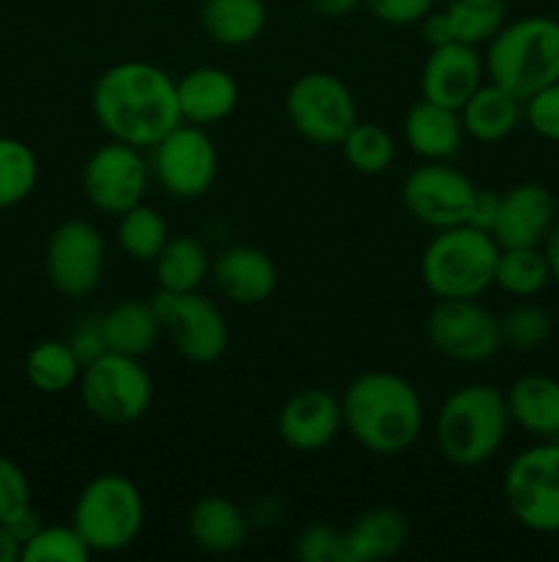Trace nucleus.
Listing matches in <instances>:
<instances>
[{
	"label": "nucleus",
	"instance_id": "f257e3e1",
	"mask_svg": "<svg viewBox=\"0 0 559 562\" xmlns=\"http://www.w3.org/2000/svg\"><path fill=\"white\" fill-rule=\"evenodd\" d=\"M93 115L110 140L153 148L168 132L184 124L175 80L148 60H121L93 86Z\"/></svg>",
	"mask_w": 559,
	"mask_h": 562
},
{
	"label": "nucleus",
	"instance_id": "f03ea898",
	"mask_svg": "<svg viewBox=\"0 0 559 562\" xmlns=\"http://www.w3.org/2000/svg\"><path fill=\"white\" fill-rule=\"evenodd\" d=\"M343 426L365 450L400 456L420 439L425 409L409 379L389 371H367L345 387Z\"/></svg>",
	"mask_w": 559,
	"mask_h": 562
},
{
	"label": "nucleus",
	"instance_id": "7ed1b4c3",
	"mask_svg": "<svg viewBox=\"0 0 559 562\" xmlns=\"http://www.w3.org/2000/svg\"><path fill=\"white\" fill-rule=\"evenodd\" d=\"M510 431L507 401L491 384H464L436 415V442L455 467H480L499 453Z\"/></svg>",
	"mask_w": 559,
	"mask_h": 562
},
{
	"label": "nucleus",
	"instance_id": "20e7f679",
	"mask_svg": "<svg viewBox=\"0 0 559 562\" xmlns=\"http://www.w3.org/2000/svg\"><path fill=\"white\" fill-rule=\"evenodd\" d=\"M488 80L521 102L559 80V22L551 16H524L504 22L488 42Z\"/></svg>",
	"mask_w": 559,
	"mask_h": 562
},
{
	"label": "nucleus",
	"instance_id": "39448f33",
	"mask_svg": "<svg viewBox=\"0 0 559 562\" xmlns=\"http://www.w3.org/2000/svg\"><path fill=\"white\" fill-rule=\"evenodd\" d=\"M499 250L488 231L469 223L436 231L422 252V283L436 300H477L493 285Z\"/></svg>",
	"mask_w": 559,
	"mask_h": 562
},
{
	"label": "nucleus",
	"instance_id": "423d86ee",
	"mask_svg": "<svg viewBox=\"0 0 559 562\" xmlns=\"http://www.w3.org/2000/svg\"><path fill=\"white\" fill-rule=\"evenodd\" d=\"M71 525L93 554H113L132 547L146 525L140 488L118 472L96 475L77 497Z\"/></svg>",
	"mask_w": 559,
	"mask_h": 562
},
{
	"label": "nucleus",
	"instance_id": "0eeeda50",
	"mask_svg": "<svg viewBox=\"0 0 559 562\" xmlns=\"http://www.w3.org/2000/svg\"><path fill=\"white\" fill-rule=\"evenodd\" d=\"M80 395L96 420L107 426H129L151 406L153 382L137 357L104 351L82 368Z\"/></svg>",
	"mask_w": 559,
	"mask_h": 562
},
{
	"label": "nucleus",
	"instance_id": "6e6552de",
	"mask_svg": "<svg viewBox=\"0 0 559 562\" xmlns=\"http://www.w3.org/2000/svg\"><path fill=\"white\" fill-rule=\"evenodd\" d=\"M504 503L521 527L559 532V442L526 448L504 472Z\"/></svg>",
	"mask_w": 559,
	"mask_h": 562
},
{
	"label": "nucleus",
	"instance_id": "1a4fd4ad",
	"mask_svg": "<svg viewBox=\"0 0 559 562\" xmlns=\"http://www.w3.org/2000/svg\"><path fill=\"white\" fill-rule=\"evenodd\" d=\"M285 115L290 126L316 146H340L360 121L354 93L329 71L296 77L285 97Z\"/></svg>",
	"mask_w": 559,
	"mask_h": 562
},
{
	"label": "nucleus",
	"instance_id": "9d476101",
	"mask_svg": "<svg viewBox=\"0 0 559 562\" xmlns=\"http://www.w3.org/2000/svg\"><path fill=\"white\" fill-rule=\"evenodd\" d=\"M153 307L162 322V333L170 335L175 351L192 366H212L228 349V322L223 311L201 291H159Z\"/></svg>",
	"mask_w": 559,
	"mask_h": 562
},
{
	"label": "nucleus",
	"instance_id": "9b49d317",
	"mask_svg": "<svg viewBox=\"0 0 559 562\" xmlns=\"http://www.w3.org/2000/svg\"><path fill=\"white\" fill-rule=\"evenodd\" d=\"M151 170L159 187L179 201H195L212 190L217 179V146L206 126L179 124L151 148Z\"/></svg>",
	"mask_w": 559,
	"mask_h": 562
},
{
	"label": "nucleus",
	"instance_id": "f8f14e48",
	"mask_svg": "<svg viewBox=\"0 0 559 562\" xmlns=\"http://www.w3.org/2000/svg\"><path fill=\"white\" fill-rule=\"evenodd\" d=\"M427 344L453 362H486L502 349L499 318L477 300H438L425 322Z\"/></svg>",
	"mask_w": 559,
	"mask_h": 562
},
{
	"label": "nucleus",
	"instance_id": "ddd939ff",
	"mask_svg": "<svg viewBox=\"0 0 559 562\" xmlns=\"http://www.w3.org/2000/svg\"><path fill=\"white\" fill-rule=\"evenodd\" d=\"M477 187L449 162H425L411 170L400 187L403 206L417 223L433 231L469 223Z\"/></svg>",
	"mask_w": 559,
	"mask_h": 562
},
{
	"label": "nucleus",
	"instance_id": "4468645a",
	"mask_svg": "<svg viewBox=\"0 0 559 562\" xmlns=\"http://www.w3.org/2000/svg\"><path fill=\"white\" fill-rule=\"evenodd\" d=\"M148 187V162L142 148L110 140L88 157L82 168V190L99 212L121 217L132 206L142 203Z\"/></svg>",
	"mask_w": 559,
	"mask_h": 562
},
{
	"label": "nucleus",
	"instance_id": "2eb2a0df",
	"mask_svg": "<svg viewBox=\"0 0 559 562\" xmlns=\"http://www.w3.org/2000/svg\"><path fill=\"white\" fill-rule=\"evenodd\" d=\"M104 236L88 220H66L47 241V278L64 296L80 300L104 274Z\"/></svg>",
	"mask_w": 559,
	"mask_h": 562
},
{
	"label": "nucleus",
	"instance_id": "dca6fc26",
	"mask_svg": "<svg viewBox=\"0 0 559 562\" xmlns=\"http://www.w3.org/2000/svg\"><path fill=\"white\" fill-rule=\"evenodd\" d=\"M554 225H557V201L551 190L535 181H524L499 195V212L491 236L502 250L540 247Z\"/></svg>",
	"mask_w": 559,
	"mask_h": 562
},
{
	"label": "nucleus",
	"instance_id": "f3484780",
	"mask_svg": "<svg viewBox=\"0 0 559 562\" xmlns=\"http://www.w3.org/2000/svg\"><path fill=\"white\" fill-rule=\"evenodd\" d=\"M482 82H486V58H480L477 47L447 42L442 47H431V55L422 66L420 86L422 99L460 110Z\"/></svg>",
	"mask_w": 559,
	"mask_h": 562
},
{
	"label": "nucleus",
	"instance_id": "a211bd4d",
	"mask_svg": "<svg viewBox=\"0 0 559 562\" xmlns=\"http://www.w3.org/2000/svg\"><path fill=\"white\" fill-rule=\"evenodd\" d=\"M340 428H343V406L321 387H307L290 395L277 417L280 439L299 453L323 450L338 437Z\"/></svg>",
	"mask_w": 559,
	"mask_h": 562
},
{
	"label": "nucleus",
	"instance_id": "6ab92c4d",
	"mask_svg": "<svg viewBox=\"0 0 559 562\" xmlns=\"http://www.w3.org/2000/svg\"><path fill=\"white\" fill-rule=\"evenodd\" d=\"M212 278L219 294L236 305H261L277 289V267L252 245H233L219 252L212 263Z\"/></svg>",
	"mask_w": 559,
	"mask_h": 562
},
{
	"label": "nucleus",
	"instance_id": "aec40b11",
	"mask_svg": "<svg viewBox=\"0 0 559 562\" xmlns=\"http://www.w3.org/2000/svg\"><path fill=\"white\" fill-rule=\"evenodd\" d=\"M181 119L195 126H212L228 119L239 104V82L219 66H197L175 80Z\"/></svg>",
	"mask_w": 559,
	"mask_h": 562
},
{
	"label": "nucleus",
	"instance_id": "412c9836",
	"mask_svg": "<svg viewBox=\"0 0 559 562\" xmlns=\"http://www.w3.org/2000/svg\"><path fill=\"white\" fill-rule=\"evenodd\" d=\"M403 137L417 157L427 159V162H449L464 148L466 130L460 121V110L420 99L406 113Z\"/></svg>",
	"mask_w": 559,
	"mask_h": 562
},
{
	"label": "nucleus",
	"instance_id": "4be33fe9",
	"mask_svg": "<svg viewBox=\"0 0 559 562\" xmlns=\"http://www.w3.org/2000/svg\"><path fill=\"white\" fill-rule=\"evenodd\" d=\"M99 327H102L104 349L137 357V360L157 349L159 338H162V322H159L157 307L153 302L142 300H124L113 305L99 318Z\"/></svg>",
	"mask_w": 559,
	"mask_h": 562
},
{
	"label": "nucleus",
	"instance_id": "5701e85b",
	"mask_svg": "<svg viewBox=\"0 0 559 562\" xmlns=\"http://www.w3.org/2000/svg\"><path fill=\"white\" fill-rule=\"evenodd\" d=\"M510 423L540 439H559V382L543 373H529L510 384Z\"/></svg>",
	"mask_w": 559,
	"mask_h": 562
},
{
	"label": "nucleus",
	"instance_id": "b1692460",
	"mask_svg": "<svg viewBox=\"0 0 559 562\" xmlns=\"http://www.w3.org/2000/svg\"><path fill=\"white\" fill-rule=\"evenodd\" d=\"M190 536L203 552L208 554H230L244 547L250 536L247 516L228 497H201L190 510Z\"/></svg>",
	"mask_w": 559,
	"mask_h": 562
},
{
	"label": "nucleus",
	"instance_id": "393cba45",
	"mask_svg": "<svg viewBox=\"0 0 559 562\" xmlns=\"http://www.w3.org/2000/svg\"><path fill=\"white\" fill-rule=\"evenodd\" d=\"M466 135L480 143H499L518 130L524 121V102L497 82H482L469 102L460 108Z\"/></svg>",
	"mask_w": 559,
	"mask_h": 562
},
{
	"label": "nucleus",
	"instance_id": "a878e982",
	"mask_svg": "<svg viewBox=\"0 0 559 562\" xmlns=\"http://www.w3.org/2000/svg\"><path fill=\"white\" fill-rule=\"evenodd\" d=\"M345 538V562H378L395 558L409 543V521L395 508L365 510Z\"/></svg>",
	"mask_w": 559,
	"mask_h": 562
},
{
	"label": "nucleus",
	"instance_id": "bb28decb",
	"mask_svg": "<svg viewBox=\"0 0 559 562\" xmlns=\"http://www.w3.org/2000/svg\"><path fill=\"white\" fill-rule=\"evenodd\" d=\"M269 11L263 0H203L201 25L223 47H244L263 33Z\"/></svg>",
	"mask_w": 559,
	"mask_h": 562
},
{
	"label": "nucleus",
	"instance_id": "cd10ccee",
	"mask_svg": "<svg viewBox=\"0 0 559 562\" xmlns=\"http://www.w3.org/2000/svg\"><path fill=\"white\" fill-rule=\"evenodd\" d=\"M159 291H197L212 274V258L208 250L195 236H170L168 245L153 258Z\"/></svg>",
	"mask_w": 559,
	"mask_h": 562
},
{
	"label": "nucleus",
	"instance_id": "c85d7f7f",
	"mask_svg": "<svg viewBox=\"0 0 559 562\" xmlns=\"http://www.w3.org/2000/svg\"><path fill=\"white\" fill-rule=\"evenodd\" d=\"M82 373V362L77 360L69 340H42L33 346L25 360V376L38 393L58 395L75 387Z\"/></svg>",
	"mask_w": 559,
	"mask_h": 562
},
{
	"label": "nucleus",
	"instance_id": "c756f323",
	"mask_svg": "<svg viewBox=\"0 0 559 562\" xmlns=\"http://www.w3.org/2000/svg\"><path fill=\"white\" fill-rule=\"evenodd\" d=\"M442 14L453 42L480 47L491 42L507 20V0H447Z\"/></svg>",
	"mask_w": 559,
	"mask_h": 562
},
{
	"label": "nucleus",
	"instance_id": "7c9ffc66",
	"mask_svg": "<svg viewBox=\"0 0 559 562\" xmlns=\"http://www.w3.org/2000/svg\"><path fill=\"white\" fill-rule=\"evenodd\" d=\"M551 280V269H548L546 256L537 247H510V250H499L497 274H493V285L510 296L518 300H529V296L540 294Z\"/></svg>",
	"mask_w": 559,
	"mask_h": 562
},
{
	"label": "nucleus",
	"instance_id": "2f4dec72",
	"mask_svg": "<svg viewBox=\"0 0 559 562\" xmlns=\"http://www.w3.org/2000/svg\"><path fill=\"white\" fill-rule=\"evenodd\" d=\"M115 236H118V247L132 261L153 263V258L168 245L170 231L157 209L146 206V203H137L129 212L121 214L118 234Z\"/></svg>",
	"mask_w": 559,
	"mask_h": 562
},
{
	"label": "nucleus",
	"instance_id": "473e14b6",
	"mask_svg": "<svg viewBox=\"0 0 559 562\" xmlns=\"http://www.w3.org/2000/svg\"><path fill=\"white\" fill-rule=\"evenodd\" d=\"M340 148L356 173L378 176L395 162V137L376 121H356Z\"/></svg>",
	"mask_w": 559,
	"mask_h": 562
},
{
	"label": "nucleus",
	"instance_id": "72a5a7b5",
	"mask_svg": "<svg viewBox=\"0 0 559 562\" xmlns=\"http://www.w3.org/2000/svg\"><path fill=\"white\" fill-rule=\"evenodd\" d=\"M38 181V159L27 143L0 137V212L16 206Z\"/></svg>",
	"mask_w": 559,
	"mask_h": 562
},
{
	"label": "nucleus",
	"instance_id": "f704fd0d",
	"mask_svg": "<svg viewBox=\"0 0 559 562\" xmlns=\"http://www.w3.org/2000/svg\"><path fill=\"white\" fill-rule=\"evenodd\" d=\"M91 547L82 541L75 525L69 527H38L25 543H22V562H88Z\"/></svg>",
	"mask_w": 559,
	"mask_h": 562
},
{
	"label": "nucleus",
	"instance_id": "c9c22d12",
	"mask_svg": "<svg viewBox=\"0 0 559 562\" xmlns=\"http://www.w3.org/2000/svg\"><path fill=\"white\" fill-rule=\"evenodd\" d=\"M499 327H502V344L513 351H537L554 333L551 316L540 305H515L499 318Z\"/></svg>",
	"mask_w": 559,
	"mask_h": 562
},
{
	"label": "nucleus",
	"instance_id": "e433bc0d",
	"mask_svg": "<svg viewBox=\"0 0 559 562\" xmlns=\"http://www.w3.org/2000/svg\"><path fill=\"white\" fill-rule=\"evenodd\" d=\"M294 552L301 562H345V538L334 527L316 521L296 536Z\"/></svg>",
	"mask_w": 559,
	"mask_h": 562
},
{
	"label": "nucleus",
	"instance_id": "4c0bfd02",
	"mask_svg": "<svg viewBox=\"0 0 559 562\" xmlns=\"http://www.w3.org/2000/svg\"><path fill=\"white\" fill-rule=\"evenodd\" d=\"M31 510V483L11 459L0 456V525H11Z\"/></svg>",
	"mask_w": 559,
	"mask_h": 562
},
{
	"label": "nucleus",
	"instance_id": "58836bf2",
	"mask_svg": "<svg viewBox=\"0 0 559 562\" xmlns=\"http://www.w3.org/2000/svg\"><path fill=\"white\" fill-rule=\"evenodd\" d=\"M524 121L543 140L559 143V80L526 99Z\"/></svg>",
	"mask_w": 559,
	"mask_h": 562
},
{
	"label": "nucleus",
	"instance_id": "ea45409f",
	"mask_svg": "<svg viewBox=\"0 0 559 562\" xmlns=\"http://www.w3.org/2000/svg\"><path fill=\"white\" fill-rule=\"evenodd\" d=\"M378 22L387 25H414L433 11L436 0H362Z\"/></svg>",
	"mask_w": 559,
	"mask_h": 562
},
{
	"label": "nucleus",
	"instance_id": "a19ab883",
	"mask_svg": "<svg viewBox=\"0 0 559 562\" xmlns=\"http://www.w3.org/2000/svg\"><path fill=\"white\" fill-rule=\"evenodd\" d=\"M69 346L75 349L77 360L82 362V368H85L88 362L96 360L99 355H104L107 349H104V338H102V327H99V318L96 322L80 324V327L71 333Z\"/></svg>",
	"mask_w": 559,
	"mask_h": 562
},
{
	"label": "nucleus",
	"instance_id": "79ce46f5",
	"mask_svg": "<svg viewBox=\"0 0 559 562\" xmlns=\"http://www.w3.org/2000/svg\"><path fill=\"white\" fill-rule=\"evenodd\" d=\"M497 212H499V195H497V192L477 190L475 203H471L469 225H475V228L488 231V234H491L493 220H497Z\"/></svg>",
	"mask_w": 559,
	"mask_h": 562
},
{
	"label": "nucleus",
	"instance_id": "37998d69",
	"mask_svg": "<svg viewBox=\"0 0 559 562\" xmlns=\"http://www.w3.org/2000/svg\"><path fill=\"white\" fill-rule=\"evenodd\" d=\"M307 3L316 14L327 16V20H340V16H349L351 11L360 9L362 0H307Z\"/></svg>",
	"mask_w": 559,
	"mask_h": 562
},
{
	"label": "nucleus",
	"instance_id": "c03bdc74",
	"mask_svg": "<svg viewBox=\"0 0 559 562\" xmlns=\"http://www.w3.org/2000/svg\"><path fill=\"white\" fill-rule=\"evenodd\" d=\"M22 554V543L5 525H0V562H16Z\"/></svg>",
	"mask_w": 559,
	"mask_h": 562
},
{
	"label": "nucleus",
	"instance_id": "a18cd8bd",
	"mask_svg": "<svg viewBox=\"0 0 559 562\" xmlns=\"http://www.w3.org/2000/svg\"><path fill=\"white\" fill-rule=\"evenodd\" d=\"M543 245H546L543 256H546L548 269H551V278L559 283V223L554 225L551 234L546 236V241H543Z\"/></svg>",
	"mask_w": 559,
	"mask_h": 562
}]
</instances>
